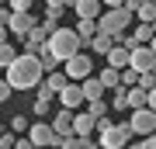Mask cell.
Wrapping results in <instances>:
<instances>
[{
    "mask_svg": "<svg viewBox=\"0 0 156 149\" xmlns=\"http://www.w3.org/2000/svg\"><path fill=\"white\" fill-rule=\"evenodd\" d=\"M4 76H7V83H11L14 90H35L45 80V69H42V62H38L35 52H17L4 66Z\"/></svg>",
    "mask_w": 156,
    "mask_h": 149,
    "instance_id": "6da1fadb",
    "label": "cell"
},
{
    "mask_svg": "<svg viewBox=\"0 0 156 149\" xmlns=\"http://www.w3.org/2000/svg\"><path fill=\"white\" fill-rule=\"evenodd\" d=\"M45 45H49V52L56 55L59 62H66L69 55H76L80 52V45H83V38L76 35V28H52L49 31V38H45Z\"/></svg>",
    "mask_w": 156,
    "mask_h": 149,
    "instance_id": "7a4b0ae2",
    "label": "cell"
},
{
    "mask_svg": "<svg viewBox=\"0 0 156 149\" xmlns=\"http://www.w3.org/2000/svg\"><path fill=\"white\" fill-rule=\"evenodd\" d=\"M97 132H101V146L104 149H125L128 139H132V125L128 122H108L104 118H97Z\"/></svg>",
    "mask_w": 156,
    "mask_h": 149,
    "instance_id": "3957f363",
    "label": "cell"
},
{
    "mask_svg": "<svg viewBox=\"0 0 156 149\" xmlns=\"http://www.w3.org/2000/svg\"><path fill=\"white\" fill-rule=\"evenodd\" d=\"M135 17V11H128L125 4H118V7H108V14H97V31H104V35H115L118 31H125L128 21Z\"/></svg>",
    "mask_w": 156,
    "mask_h": 149,
    "instance_id": "277c9868",
    "label": "cell"
},
{
    "mask_svg": "<svg viewBox=\"0 0 156 149\" xmlns=\"http://www.w3.org/2000/svg\"><path fill=\"white\" fill-rule=\"evenodd\" d=\"M35 24H42V17L31 14V11H11V17H7V31H11L14 38H24Z\"/></svg>",
    "mask_w": 156,
    "mask_h": 149,
    "instance_id": "5b68a950",
    "label": "cell"
},
{
    "mask_svg": "<svg viewBox=\"0 0 156 149\" xmlns=\"http://www.w3.org/2000/svg\"><path fill=\"white\" fill-rule=\"evenodd\" d=\"M62 69H66L69 80H83V76H90V73H97V69H94V59H90L83 49H80L76 55H69V59L62 62Z\"/></svg>",
    "mask_w": 156,
    "mask_h": 149,
    "instance_id": "8992f818",
    "label": "cell"
},
{
    "mask_svg": "<svg viewBox=\"0 0 156 149\" xmlns=\"http://www.w3.org/2000/svg\"><path fill=\"white\" fill-rule=\"evenodd\" d=\"M128 125H132V135H149L156 128V111L153 108H132Z\"/></svg>",
    "mask_w": 156,
    "mask_h": 149,
    "instance_id": "52a82bcc",
    "label": "cell"
},
{
    "mask_svg": "<svg viewBox=\"0 0 156 149\" xmlns=\"http://www.w3.org/2000/svg\"><path fill=\"white\" fill-rule=\"evenodd\" d=\"M28 139H31V146H59V132L52 128V122L28 125Z\"/></svg>",
    "mask_w": 156,
    "mask_h": 149,
    "instance_id": "ba28073f",
    "label": "cell"
},
{
    "mask_svg": "<svg viewBox=\"0 0 156 149\" xmlns=\"http://www.w3.org/2000/svg\"><path fill=\"white\" fill-rule=\"evenodd\" d=\"M59 104L62 108H69V111H80V104H87V97H83V87H80V80H69L66 87L59 90Z\"/></svg>",
    "mask_w": 156,
    "mask_h": 149,
    "instance_id": "9c48e42d",
    "label": "cell"
},
{
    "mask_svg": "<svg viewBox=\"0 0 156 149\" xmlns=\"http://www.w3.org/2000/svg\"><path fill=\"white\" fill-rule=\"evenodd\" d=\"M73 132L76 135H90V132H97V118L90 115V111H73Z\"/></svg>",
    "mask_w": 156,
    "mask_h": 149,
    "instance_id": "30bf717a",
    "label": "cell"
},
{
    "mask_svg": "<svg viewBox=\"0 0 156 149\" xmlns=\"http://www.w3.org/2000/svg\"><path fill=\"white\" fill-rule=\"evenodd\" d=\"M128 52H132V49H128V45H111V49H108V55H104V59H108V66H115V69H125L128 66Z\"/></svg>",
    "mask_w": 156,
    "mask_h": 149,
    "instance_id": "8fae6325",
    "label": "cell"
},
{
    "mask_svg": "<svg viewBox=\"0 0 156 149\" xmlns=\"http://www.w3.org/2000/svg\"><path fill=\"white\" fill-rule=\"evenodd\" d=\"M45 38H49V31H45L42 24H35L28 35H24V52H38L42 45H45Z\"/></svg>",
    "mask_w": 156,
    "mask_h": 149,
    "instance_id": "7c38bea8",
    "label": "cell"
},
{
    "mask_svg": "<svg viewBox=\"0 0 156 149\" xmlns=\"http://www.w3.org/2000/svg\"><path fill=\"white\" fill-rule=\"evenodd\" d=\"M80 87H83V97H87V101H94V97H104V90H108L104 83H101V76H94V73L80 80Z\"/></svg>",
    "mask_w": 156,
    "mask_h": 149,
    "instance_id": "4fadbf2b",
    "label": "cell"
},
{
    "mask_svg": "<svg viewBox=\"0 0 156 149\" xmlns=\"http://www.w3.org/2000/svg\"><path fill=\"white\" fill-rule=\"evenodd\" d=\"M52 128L59 132V139L62 135H73V111L69 108H59V115L52 118Z\"/></svg>",
    "mask_w": 156,
    "mask_h": 149,
    "instance_id": "5bb4252c",
    "label": "cell"
},
{
    "mask_svg": "<svg viewBox=\"0 0 156 149\" xmlns=\"http://www.w3.org/2000/svg\"><path fill=\"white\" fill-rule=\"evenodd\" d=\"M101 0H73V14L76 17H97L101 14Z\"/></svg>",
    "mask_w": 156,
    "mask_h": 149,
    "instance_id": "9a60e30c",
    "label": "cell"
},
{
    "mask_svg": "<svg viewBox=\"0 0 156 149\" xmlns=\"http://www.w3.org/2000/svg\"><path fill=\"white\" fill-rule=\"evenodd\" d=\"M76 35L83 38V45L97 35V17H76Z\"/></svg>",
    "mask_w": 156,
    "mask_h": 149,
    "instance_id": "2e32d148",
    "label": "cell"
},
{
    "mask_svg": "<svg viewBox=\"0 0 156 149\" xmlns=\"http://www.w3.org/2000/svg\"><path fill=\"white\" fill-rule=\"evenodd\" d=\"M62 11H66V7L49 4V11H45V17H42V28H45V31H52V28H59V24H62Z\"/></svg>",
    "mask_w": 156,
    "mask_h": 149,
    "instance_id": "e0dca14e",
    "label": "cell"
},
{
    "mask_svg": "<svg viewBox=\"0 0 156 149\" xmlns=\"http://www.w3.org/2000/svg\"><path fill=\"white\" fill-rule=\"evenodd\" d=\"M87 45H90V52H94V55H108V49L115 45V38H111V35H104V31H97Z\"/></svg>",
    "mask_w": 156,
    "mask_h": 149,
    "instance_id": "ac0fdd59",
    "label": "cell"
},
{
    "mask_svg": "<svg viewBox=\"0 0 156 149\" xmlns=\"http://www.w3.org/2000/svg\"><path fill=\"white\" fill-rule=\"evenodd\" d=\"M108 104H111V111H118V115L128 111V87H125V83H118V87H115V97L108 101Z\"/></svg>",
    "mask_w": 156,
    "mask_h": 149,
    "instance_id": "d6986e66",
    "label": "cell"
},
{
    "mask_svg": "<svg viewBox=\"0 0 156 149\" xmlns=\"http://www.w3.org/2000/svg\"><path fill=\"white\" fill-rule=\"evenodd\" d=\"M35 55H38V62H42V69H45V73H49V69H59V66H62V62L56 59V55L49 52V45H42V49L35 52Z\"/></svg>",
    "mask_w": 156,
    "mask_h": 149,
    "instance_id": "ffe728a7",
    "label": "cell"
},
{
    "mask_svg": "<svg viewBox=\"0 0 156 149\" xmlns=\"http://www.w3.org/2000/svg\"><path fill=\"white\" fill-rule=\"evenodd\" d=\"M132 108H146V87H139V83L128 87V111Z\"/></svg>",
    "mask_w": 156,
    "mask_h": 149,
    "instance_id": "44dd1931",
    "label": "cell"
},
{
    "mask_svg": "<svg viewBox=\"0 0 156 149\" xmlns=\"http://www.w3.org/2000/svg\"><path fill=\"white\" fill-rule=\"evenodd\" d=\"M135 17H139V21H149V24H156V4H153V0H142V4L135 7Z\"/></svg>",
    "mask_w": 156,
    "mask_h": 149,
    "instance_id": "7402d4cb",
    "label": "cell"
},
{
    "mask_svg": "<svg viewBox=\"0 0 156 149\" xmlns=\"http://www.w3.org/2000/svg\"><path fill=\"white\" fill-rule=\"evenodd\" d=\"M45 83H49V87H52V90H56V94H59V90H62V87H66V83H69V76H66V69H62V73L49 69V73H45Z\"/></svg>",
    "mask_w": 156,
    "mask_h": 149,
    "instance_id": "603a6c76",
    "label": "cell"
},
{
    "mask_svg": "<svg viewBox=\"0 0 156 149\" xmlns=\"http://www.w3.org/2000/svg\"><path fill=\"white\" fill-rule=\"evenodd\" d=\"M97 76H101V83H104L108 90H115L118 83H122V76H118V69H115V66H104V69L97 73Z\"/></svg>",
    "mask_w": 156,
    "mask_h": 149,
    "instance_id": "cb8c5ba5",
    "label": "cell"
},
{
    "mask_svg": "<svg viewBox=\"0 0 156 149\" xmlns=\"http://www.w3.org/2000/svg\"><path fill=\"white\" fill-rule=\"evenodd\" d=\"M132 35H135V42H142V45H146V42H149L153 35H156V24H149V21H139V28H135Z\"/></svg>",
    "mask_w": 156,
    "mask_h": 149,
    "instance_id": "d4e9b609",
    "label": "cell"
},
{
    "mask_svg": "<svg viewBox=\"0 0 156 149\" xmlns=\"http://www.w3.org/2000/svg\"><path fill=\"white\" fill-rule=\"evenodd\" d=\"M87 104H90L87 111H90V115H94V118H104L108 111H111V104H108L104 97H94V101H87Z\"/></svg>",
    "mask_w": 156,
    "mask_h": 149,
    "instance_id": "484cf974",
    "label": "cell"
},
{
    "mask_svg": "<svg viewBox=\"0 0 156 149\" xmlns=\"http://www.w3.org/2000/svg\"><path fill=\"white\" fill-rule=\"evenodd\" d=\"M14 55H17V49H14V45H11V42H0V69H4V66H7V62H11V59H14Z\"/></svg>",
    "mask_w": 156,
    "mask_h": 149,
    "instance_id": "4316f807",
    "label": "cell"
},
{
    "mask_svg": "<svg viewBox=\"0 0 156 149\" xmlns=\"http://www.w3.org/2000/svg\"><path fill=\"white\" fill-rule=\"evenodd\" d=\"M118 76H122L125 87H132V83H139V73H135L132 66H125V69H118Z\"/></svg>",
    "mask_w": 156,
    "mask_h": 149,
    "instance_id": "83f0119b",
    "label": "cell"
},
{
    "mask_svg": "<svg viewBox=\"0 0 156 149\" xmlns=\"http://www.w3.org/2000/svg\"><path fill=\"white\" fill-rule=\"evenodd\" d=\"M35 97H38V101H52V97H56V90H52V87H49V83H45V80H42V83H38V87H35Z\"/></svg>",
    "mask_w": 156,
    "mask_h": 149,
    "instance_id": "f1b7e54d",
    "label": "cell"
},
{
    "mask_svg": "<svg viewBox=\"0 0 156 149\" xmlns=\"http://www.w3.org/2000/svg\"><path fill=\"white\" fill-rule=\"evenodd\" d=\"M28 125H31V122H28L24 115H14V118H11V132H14V135H17V132H28Z\"/></svg>",
    "mask_w": 156,
    "mask_h": 149,
    "instance_id": "f546056e",
    "label": "cell"
},
{
    "mask_svg": "<svg viewBox=\"0 0 156 149\" xmlns=\"http://www.w3.org/2000/svg\"><path fill=\"white\" fill-rule=\"evenodd\" d=\"M11 94H14V87L7 83V76H0V104H7V101H11Z\"/></svg>",
    "mask_w": 156,
    "mask_h": 149,
    "instance_id": "4dcf8cb0",
    "label": "cell"
},
{
    "mask_svg": "<svg viewBox=\"0 0 156 149\" xmlns=\"http://www.w3.org/2000/svg\"><path fill=\"white\" fill-rule=\"evenodd\" d=\"M14 142H17V135L11 132V128H7V132H0V149H11Z\"/></svg>",
    "mask_w": 156,
    "mask_h": 149,
    "instance_id": "1f68e13d",
    "label": "cell"
},
{
    "mask_svg": "<svg viewBox=\"0 0 156 149\" xmlns=\"http://www.w3.org/2000/svg\"><path fill=\"white\" fill-rule=\"evenodd\" d=\"M139 87H146V90L156 87V69H153V73H139Z\"/></svg>",
    "mask_w": 156,
    "mask_h": 149,
    "instance_id": "d6a6232c",
    "label": "cell"
},
{
    "mask_svg": "<svg viewBox=\"0 0 156 149\" xmlns=\"http://www.w3.org/2000/svg\"><path fill=\"white\" fill-rule=\"evenodd\" d=\"M31 4H35V0H7L11 11H31Z\"/></svg>",
    "mask_w": 156,
    "mask_h": 149,
    "instance_id": "836d02e7",
    "label": "cell"
},
{
    "mask_svg": "<svg viewBox=\"0 0 156 149\" xmlns=\"http://www.w3.org/2000/svg\"><path fill=\"white\" fill-rule=\"evenodd\" d=\"M49 108H52V101H35V115H49Z\"/></svg>",
    "mask_w": 156,
    "mask_h": 149,
    "instance_id": "e575fe53",
    "label": "cell"
},
{
    "mask_svg": "<svg viewBox=\"0 0 156 149\" xmlns=\"http://www.w3.org/2000/svg\"><path fill=\"white\" fill-rule=\"evenodd\" d=\"M142 149H156V128H153L149 135H142Z\"/></svg>",
    "mask_w": 156,
    "mask_h": 149,
    "instance_id": "d590c367",
    "label": "cell"
},
{
    "mask_svg": "<svg viewBox=\"0 0 156 149\" xmlns=\"http://www.w3.org/2000/svg\"><path fill=\"white\" fill-rule=\"evenodd\" d=\"M146 108H153V111H156V87L146 90Z\"/></svg>",
    "mask_w": 156,
    "mask_h": 149,
    "instance_id": "8d00e7d4",
    "label": "cell"
},
{
    "mask_svg": "<svg viewBox=\"0 0 156 149\" xmlns=\"http://www.w3.org/2000/svg\"><path fill=\"white\" fill-rule=\"evenodd\" d=\"M7 17H11V7H0V24H7Z\"/></svg>",
    "mask_w": 156,
    "mask_h": 149,
    "instance_id": "74e56055",
    "label": "cell"
},
{
    "mask_svg": "<svg viewBox=\"0 0 156 149\" xmlns=\"http://www.w3.org/2000/svg\"><path fill=\"white\" fill-rule=\"evenodd\" d=\"M45 4H59V7H73V0H45Z\"/></svg>",
    "mask_w": 156,
    "mask_h": 149,
    "instance_id": "f35d334b",
    "label": "cell"
},
{
    "mask_svg": "<svg viewBox=\"0 0 156 149\" xmlns=\"http://www.w3.org/2000/svg\"><path fill=\"white\" fill-rule=\"evenodd\" d=\"M104 7H118V4H125V0H101Z\"/></svg>",
    "mask_w": 156,
    "mask_h": 149,
    "instance_id": "ab89813d",
    "label": "cell"
},
{
    "mask_svg": "<svg viewBox=\"0 0 156 149\" xmlns=\"http://www.w3.org/2000/svg\"><path fill=\"white\" fill-rule=\"evenodd\" d=\"M7 35H11V31H7V24H0V42H7Z\"/></svg>",
    "mask_w": 156,
    "mask_h": 149,
    "instance_id": "60d3db41",
    "label": "cell"
},
{
    "mask_svg": "<svg viewBox=\"0 0 156 149\" xmlns=\"http://www.w3.org/2000/svg\"><path fill=\"white\" fill-rule=\"evenodd\" d=\"M146 45H149V49H153V52H156V35H153V38H149V42H146Z\"/></svg>",
    "mask_w": 156,
    "mask_h": 149,
    "instance_id": "b9f144b4",
    "label": "cell"
},
{
    "mask_svg": "<svg viewBox=\"0 0 156 149\" xmlns=\"http://www.w3.org/2000/svg\"><path fill=\"white\" fill-rule=\"evenodd\" d=\"M0 132H4V125H0Z\"/></svg>",
    "mask_w": 156,
    "mask_h": 149,
    "instance_id": "7bdbcfd3",
    "label": "cell"
},
{
    "mask_svg": "<svg viewBox=\"0 0 156 149\" xmlns=\"http://www.w3.org/2000/svg\"><path fill=\"white\" fill-rule=\"evenodd\" d=\"M0 4H4V0H0Z\"/></svg>",
    "mask_w": 156,
    "mask_h": 149,
    "instance_id": "ee69618b",
    "label": "cell"
},
{
    "mask_svg": "<svg viewBox=\"0 0 156 149\" xmlns=\"http://www.w3.org/2000/svg\"><path fill=\"white\" fill-rule=\"evenodd\" d=\"M153 4H156V0H153Z\"/></svg>",
    "mask_w": 156,
    "mask_h": 149,
    "instance_id": "f6af8a7d",
    "label": "cell"
}]
</instances>
